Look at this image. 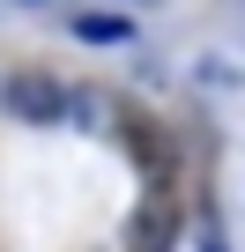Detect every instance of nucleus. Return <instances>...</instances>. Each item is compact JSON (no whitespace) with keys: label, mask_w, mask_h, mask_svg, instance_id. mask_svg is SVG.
I'll list each match as a JSON object with an SVG mask.
<instances>
[{"label":"nucleus","mask_w":245,"mask_h":252,"mask_svg":"<svg viewBox=\"0 0 245 252\" xmlns=\"http://www.w3.org/2000/svg\"><path fill=\"white\" fill-rule=\"evenodd\" d=\"M82 45H134V23L127 15H119V8H82L74 23H67Z\"/></svg>","instance_id":"f03ea898"},{"label":"nucleus","mask_w":245,"mask_h":252,"mask_svg":"<svg viewBox=\"0 0 245 252\" xmlns=\"http://www.w3.org/2000/svg\"><path fill=\"white\" fill-rule=\"evenodd\" d=\"M164 245H171V208L149 200V208L134 215V252H164Z\"/></svg>","instance_id":"7ed1b4c3"},{"label":"nucleus","mask_w":245,"mask_h":252,"mask_svg":"<svg viewBox=\"0 0 245 252\" xmlns=\"http://www.w3.org/2000/svg\"><path fill=\"white\" fill-rule=\"evenodd\" d=\"M0 104H8L15 119H30V126H52L67 111V89L52 74H8V82H0Z\"/></svg>","instance_id":"f257e3e1"}]
</instances>
